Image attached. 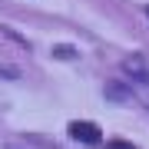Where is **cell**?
Instances as JSON below:
<instances>
[{
    "label": "cell",
    "mask_w": 149,
    "mask_h": 149,
    "mask_svg": "<svg viewBox=\"0 0 149 149\" xmlns=\"http://www.w3.org/2000/svg\"><path fill=\"white\" fill-rule=\"evenodd\" d=\"M70 136H73L76 143H83V146H100L103 143L100 126L90 123V119H73V123H70Z\"/></svg>",
    "instance_id": "1"
},
{
    "label": "cell",
    "mask_w": 149,
    "mask_h": 149,
    "mask_svg": "<svg viewBox=\"0 0 149 149\" xmlns=\"http://www.w3.org/2000/svg\"><path fill=\"white\" fill-rule=\"evenodd\" d=\"M123 73L136 83H149V56L146 53H133L123 60Z\"/></svg>",
    "instance_id": "2"
},
{
    "label": "cell",
    "mask_w": 149,
    "mask_h": 149,
    "mask_svg": "<svg viewBox=\"0 0 149 149\" xmlns=\"http://www.w3.org/2000/svg\"><path fill=\"white\" fill-rule=\"evenodd\" d=\"M53 56H60V60H70V56H73V47H63V43H60V47H53Z\"/></svg>",
    "instance_id": "3"
},
{
    "label": "cell",
    "mask_w": 149,
    "mask_h": 149,
    "mask_svg": "<svg viewBox=\"0 0 149 149\" xmlns=\"http://www.w3.org/2000/svg\"><path fill=\"white\" fill-rule=\"evenodd\" d=\"M106 149H136V146H133V143H126V139H109Z\"/></svg>",
    "instance_id": "4"
},
{
    "label": "cell",
    "mask_w": 149,
    "mask_h": 149,
    "mask_svg": "<svg viewBox=\"0 0 149 149\" xmlns=\"http://www.w3.org/2000/svg\"><path fill=\"white\" fill-rule=\"evenodd\" d=\"M146 13H149V7H146Z\"/></svg>",
    "instance_id": "5"
}]
</instances>
